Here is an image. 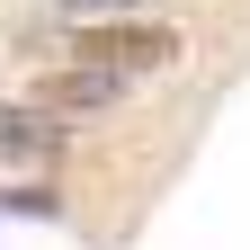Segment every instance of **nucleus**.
I'll return each instance as SVG.
<instances>
[{"label":"nucleus","instance_id":"3","mask_svg":"<svg viewBox=\"0 0 250 250\" xmlns=\"http://www.w3.org/2000/svg\"><path fill=\"white\" fill-rule=\"evenodd\" d=\"M54 143H62V125L45 107H0V161H45Z\"/></svg>","mask_w":250,"mask_h":250},{"label":"nucleus","instance_id":"4","mask_svg":"<svg viewBox=\"0 0 250 250\" xmlns=\"http://www.w3.org/2000/svg\"><path fill=\"white\" fill-rule=\"evenodd\" d=\"M125 9H143V0H62V18H72V27H81V18H125Z\"/></svg>","mask_w":250,"mask_h":250},{"label":"nucleus","instance_id":"2","mask_svg":"<svg viewBox=\"0 0 250 250\" xmlns=\"http://www.w3.org/2000/svg\"><path fill=\"white\" fill-rule=\"evenodd\" d=\"M125 99V81L99 72V62H72V72H45L36 81V107L45 116H89V107H116Z\"/></svg>","mask_w":250,"mask_h":250},{"label":"nucleus","instance_id":"1","mask_svg":"<svg viewBox=\"0 0 250 250\" xmlns=\"http://www.w3.org/2000/svg\"><path fill=\"white\" fill-rule=\"evenodd\" d=\"M81 62H99V72L134 81V72H170L179 62V36L170 27H134V18H81Z\"/></svg>","mask_w":250,"mask_h":250}]
</instances>
